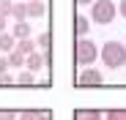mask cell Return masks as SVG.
Returning a JSON list of instances; mask_svg holds the SVG:
<instances>
[{
    "label": "cell",
    "instance_id": "cell-1",
    "mask_svg": "<svg viewBox=\"0 0 126 120\" xmlns=\"http://www.w3.org/2000/svg\"><path fill=\"white\" fill-rule=\"evenodd\" d=\"M99 57H101V63L107 68H112V71L115 68H123L126 66V44L123 41H104Z\"/></svg>",
    "mask_w": 126,
    "mask_h": 120
},
{
    "label": "cell",
    "instance_id": "cell-2",
    "mask_svg": "<svg viewBox=\"0 0 126 120\" xmlns=\"http://www.w3.org/2000/svg\"><path fill=\"white\" fill-rule=\"evenodd\" d=\"M96 57H99V47L91 41V38H77V47H74V60H77V66L88 68Z\"/></svg>",
    "mask_w": 126,
    "mask_h": 120
},
{
    "label": "cell",
    "instance_id": "cell-3",
    "mask_svg": "<svg viewBox=\"0 0 126 120\" xmlns=\"http://www.w3.org/2000/svg\"><path fill=\"white\" fill-rule=\"evenodd\" d=\"M115 16H118V6L112 3V0H96V3L91 6V19L96 25H110Z\"/></svg>",
    "mask_w": 126,
    "mask_h": 120
},
{
    "label": "cell",
    "instance_id": "cell-4",
    "mask_svg": "<svg viewBox=\"0 0 126 120\" xmlns=\"http://www.w3.org/2000/svg\"><path fill=\"white\" fill-rule=\"evenodd\" d=\"M77 85L79 87H99V85H104V76L96 71V68H82L79 71V76H77Z\"/></svg>",
    "mask_w": 126,
    "mask_h": 120
},
{
    "label": "cell",
    "instance_id": "cell-5",
    "mask_svg": "<svg viewBox=\"0 0 126 120\" xmlns=\"http://www.w3.org/2000/svg\"><path fill=\"white\" fill-rule=\"evenodd\" d=\"M47 63H49V52H44V55H41V52H30V55L25 57V68H28V71H33V74H36V71H41Z\"/></svg>",
    "mask_w": 126,
    "mask_h": 120
},
{
    "label": "cell",
    "instance_id": "cell-6",
    "mask_svg": "<svg viewBox=\"0 0 126 120\" xmlns=\"http://www.w3.org/2000/svg\"><path fill=\"white\" fill-rule=\"evenodd\" d=\"M16 120H52V115L47 109H25L16 115Z\"/></svg>",
    "mask_w": 126,
    "mask_h": 120
},
{
    "label": "cell",
    "instance_id": "cell-7",
    "mask_svg": "<svg viewBox=\"0 0 126 120\" xmlns=\"http://www.w3.org/2000/svg\"><path fill=\"white\" fill-rule=\"evenodd\" d=\"M88 30H91V19H85V14H77L74 16V33H77V38H85Z\"/></svg>",
    "mask_w": 126,
    "mask_h": 120
},
{
    "label": "cell",
    "instance_id": "cell-8",
    "mask_svg": "<svg viewBox=\"0 0 126 120\" xmlns=\"http://www.w3.org/2000/svg\"><path fill=\"white\" fill-rule=\"evenodd\" d=\"M30 33H33V30H30V25H28V22H16V25L11 27V36L16 38V41H22V38H30Z\"/></svg>",
    "mask_w": 126,
    "mask_h": 120
},
{
    "label": "cell",
    "instance_id": "cell-9",
    "mask_svg": "<svg viewBox=\"0 0 126 120\" xmlns=\"http://www.w3.org/2000/svg\"><path fill=\"white\" fill-rule=\"evenodd\" d=\"M74 120H104V115L99 109H77L74 112Z\"/></svg>",
    "mask_w": 126,
    "mask_h": 120
},
{
    "label": "cell",
    "instance_id": "cell-10",
    "mask_svg": "<svg viewBox=\"0 0 126 120\" xmlns=\"http://www.w3.org/2000/svg\"><path fill=\"white\" fill-rule=\"evenodd\" d=\"M19 55H30V52H36V41H33V38H22V41H16V47H14Z\"/></svg>",
    "mask_w": 126,
    "mask_h": 120
},
{
    "label": "cell",
    "instance_id": "cell-11",
    "mask_svg": "<svg viewBox=\"0 0 126 120\" xmlns=\"http://www.w3.org/2000/svg\"><path fill=\"white\" fill-rule=\"evenodd\" d=\"M14 47H16V38H14L11 33H0V52H6V55H8Z\"/></svg>",
    "mask_w": 126,
    "mask_h": 120
},
{
    "label": "cell",
    "instance_id": "cell-12",
    "mask_svg": "<svg viewBox=\"0 0 126 120\" xmlns=\"http://www.w3.org/2000/svg\"><path fill=\"white\" fill-rule=\"evenodd\" d=\"M11 16L16 19V22H28V6L25 3H14L11 6Z\"/></svg>",
    "mask_w": 126,
    "mask_h": 120
},
{
    "label": "cell",
    "instance_id": "cell-13",
    "mask_svg": "<svg viewBox=\"0 0 126 120\" xmlns=\"http://www.w3.org/2000/svg\"><path fill=\"white\" fill-rule=\"evenodd\" d=\"M16 79V85H22V87H30V85H36V76H33V71H19V76H14Z\"/></svg>",
    "mask_w": 126,
    "mask_h": 120
},
{
    "label": "cell",
    "instance_id": "cell-14",
    "mask_svg": "<svg viewBox=\"0 0 126 120\" xmlns=\"http://www.w3.org/2000/svg\"><path fill=\"white\" fill-rule=\"evenodd\" d=\"M28 6V16H33V19H41L47 14V8H44V3H25Z\"/></svg>",
    "mask_w": 126,
    "mask_h": 120
},
{
    "label": "cell",
    "instance_id": "cell-15",
    "mask_svg": "<svg viewBox=\"0 0 126 120\" xmlns=\"http://www.w3.org/2000/svg\"><path fill=\"white\" fill-rule=\"evenodd\" d=\"M8 66H11V68H22V66H25V55H19L16 49H11V52H8Z\"/></svg>",
    "mask_w": 126,
    "mask_h": 120
},
{
    "label": "cell",
    "instance_id": "cell-16",
    "mask_svg": "<svg viewBox=\"0 0 126 120\" xmlns=\"http://www.w3.org/2000/svg\"><path fill=\"white\" fill-rule=\"evenodd\" d=\"M104 120H126V109H110L104 115Z\"/></svg>",
    "mask_w": 126,
    "mask_h": 120
},
{
    "label": "cell",
    "instance_id": "cell-17",
    "mask_svg": "<svg viewBox=\"0 0 126 120\" xmlns=\"http://www.w3.org/2000/svg\"><path fill=\"white\" fill-rule=\"evenodd\" d=\"M49 44H52V38H49V33H41V36H38V47L44 49V52H49Z\"/></svg>",
    "mask_w": 126,
    "mask_h": 120
},
{
    "label": "cell",
    "instance_id": "cell-18",
    "mask_svg": "<svg viewBox=\"0 0 126 120\" xmlns=\"http://www.w3.org/2000/svg\"><path fill=\"white\" fill-rule=\"evenodd\" d=\"M11 0H0V16H11Z\"/></svg>",
    "mask_w": 126,
    "mask_h": 120
},
{
    "label": "cell",
    "instance_id": "cell-19",
    "mask_svg": "<svg viewBox=\"0 0 126 120\" xmlns=\"http://www.w3.org/2000/svg\"><path fill=\"white\" fill-rule=\"evenodd\" d=\"M16 115L19 112H14V109H0V120H16Z\"/></svg>",
    "mask_w": 126,
    "mask_h": 120
},
{
    "label": "cell",
    "instance_id": "cell-20",
    "mask_svg": "<svg viewBox=\"0 0 126 120\" xmlns=\"http://www.w3.org/2000/svg\"><path fill=\"white\" fill-rule=\"evenodd\" d=\"M8 55H0V74H8Z\"/></svg>",
    "mask_w": 126,
    "mask_h": 120
},
{
    "label": "cell",
    "instance_id": "cell-21",
    "mask_svg": "<svg viewBox=\"0 0 126 120\" xmlns=\"http://www.w3.org/2000/svg\"><path fill=\"white\" fill-rule=\"evenodd\" d=\"M0 85H3V87H6V85H16V79L8 76V74H0Z\"/></svg>",
    "mask_w": 126,
    "mask_h": 120
},
{
    "label": "cell",
    "instance_id": "cell-22",
    "mask_svg": "<svg viewBox=\"0 0 126 120\" xmlns=\"http://www.w3.org/2000/svg\"><path fill=\"white\" fill-rule=\"evenodd\" d=\"M118 14L126 19V0H121V3H118Z\"/></svg>",
    "mask_w": 126,
    "mask_h": 120
},
{
    "label": "cell",
    "instance_id": "cell-23",
    "mask_svg": "<svg viewBox=\"0 0 126 120\" xmlns=\"http://www.w3.org/2000/svg\"><path fill=\"white\" fill-rule=\"evenodd\" d=\"M6 27H8V16H0V33H6Z\"/></svg>",
    "mask_w": 126,
    "mask_h": 120
},
{
    "label": "cell",
    "instance_id": "cell-24",
    "mask_svg": "<svg viewBox=\"0 0 126 120\" xmlns=\"http://www.w3.org/2000/svg\"><path fill=\"white\" fill-rule=\"evenodd\" d=\"M96 0H77V6H93Z\"/></svg>",
    "mask_w": 126,
    "mask_h": 120
},
{
    "label": "cell",
    "instance_id": "cell-25",
    "mask_svg": "<svg viewBox=\"0 0 126 120\" xmlns=\"http://www.w3.org/2000/svg\"><path fill=\"white\" fill-rule=\"evenodd\" d=\"M25 3H44V0H25Z\"/></svg>",
    "mask_w": 126,
    "mask_h": 120
}]
</instances>
